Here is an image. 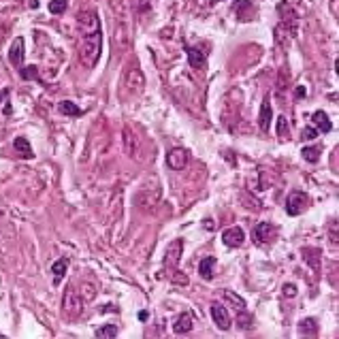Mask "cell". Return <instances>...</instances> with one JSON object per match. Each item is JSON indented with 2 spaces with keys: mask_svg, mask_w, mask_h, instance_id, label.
<instances>
[{
  "mask_svg": "<svg viewBox=\"0 0 339 339\" xmlns=\"http://www.w3.org/2000/svg\"><path fill=\"white\" fill-rule=\"evenodd\" d=\"M316 137H318V130L314 128V126H305L303 133H301V139H305V141H314Z\"/></svg>",
  "mask_w": 339,
  "mask_h": 339,
  "instance_id": "obj_30",
  "label": "cell"
},
{
  "mask_svg": "<svg viewBox=\"0 0 339 339\" xmlns=\"http://www.w3.org/2000/svg\"><path fill=\"white\" fill-rule=\"evenodd\" d=\"M68 271V258H58L53 265H51V273H53V286H58L60 281L64 279Z\"/></svg>",
  "mask_w": 339,
  "mask_h": 339,
  "instance_id": "obj_17",
  "label": "cell"
},
{
  "mask_svg": "<svg viewBox=\"0 0 339 339\" xmlns=\"http://www.w3.org/2000/svg\"><path fill=\"white\" fill-rule=\"evenodd\" d=\"M58 109H60L62 116H68V118H79V116H83V111H81L73 101H60V103H58Z\"/></svg>",
  "mask_w": 339,
  "mask_h": 339,
  "instance_id": "obj_22",
  "label": "cell"
},
{
  "mask_svg": "<svg viewBox=\"0 0 339 339\" xmlns=\"http://www.w3.org/2000/svg\"><path fill=\"white\" fill-rule=\"evenodd\" d=\"M186 55H188V62H190L192 68H201L205 64L207 51H203L199 47H186Z\"/></svg>",
  "mask_w": 339,
  "mask_h": 339,
  "instance_id": "obj_16",
  "label": "cell"
},
{
  "mask_svg": "<svg viewBox=\"0 0 339 339\" xmlns=\"http://www.w3.org/2000/svg\"><path fill=\"white\" fill-rule=\"evenodd\" d=\"M312 122H314V128L318 133H331L333 130V124H331L329 116L324 111H316L314 116H312Z\"/></svg>",
  "mask_w": 339,
  "mask_h": 339,
  "instance_id": "obj_15",
  "label": "cell"
},
{
  "mask_svg": "<svg viewBox=\"0 0 339 339\" xmlns=\"http://www.w3.org/2000/svg\"><path fill=\"white\" fill-rule=\"evenodd\" d=\"M13 147H15L17 156L24 158V160H30V158L34 156V154H32V147H30V143H28L26 137H17L15 141H13Z\"/></svg>",
  "mask_w": 339,
  "mask_h": 339,
  "instance_id": "obj_18",
  "label": "cell"
},
{
  "mask_svg": "<svg viewBox=\"0 0 339 339\" xmlns=\"http://www.w3.org/2000/svg\"><path fill=\"white\" fill-rule=\"evenodd\" d=\"M299 335L301 337H316L318 335V324L314 318H303L299 322Z\"/></svg>",
  "mask_w": 339,
  "mask_h": 339,
  "instance_id": "obj_21",
  "label": "cell"
},
{
  "mask_svg": "<svg viewBox=\"0 0 339 339\" xmlns=\"http://www.w3.org/2000/svg\"><path fill=\"white\" fill-rule=\"evenodd\" d=\"M79 60L86 68H92L103 51V28L96 11H81L79 20Z\"/></svg>",
  "mask_w": 339,
  "mask_h": 339,
  "instance_id": "obj_1",
  "label": "cell"
},
{
  "mask_svg": "<svg viewBox=\"0 0 339 339\" xmlns=\"http://www.w3.org/2000/svg\"><path fill=\"white\" fill-rule=\"evenodd\" d=\"M118 333H120V329H118V324H105V327H101V329H96V337H109V339H113V337H118Z\"/></svg>",
  "mask_w": 339,
  "mask_h": 339,
  "instance_id": "obj_24",
  "label": "cell"
},
{
  "mask_svg": "<svg viewBox=\"0 0 339 339\" xmlns=\"http://www.w3.org/2000/svg\"><path fill=\"white\" fill-rule=\"evenodd\" d=\"M294 94H296V98H303V96H305V88H303V86H299Z\"/></svg>",
  "mask_w": 339,
  "mask_h": 339,
  "instance_id": "obj_33",
  "label": "cell"
},
{
  "mask_svg": "<svg viewBox=\"0 0 339 339\" xmlns=\"http://www.w3.org/2000/svg\"><path fill=\"white\" fill-rule=\"evenodd\" d=\"M301 254H303V260L318 273V271H320V254H322V252H320L318 248H303Z\"/></svg>",
  "mask_w": 339,
  "mask_h": 339,
  "instance_id": "obj_14",
  "label": "cell"
},
{
  "mask_svg": "<svg viewBox=\"0 0 339 339\" xmlns=\"http://www.w3.org/2000/svg\"><path fill=\"white\" fill-rule=\"evenodd\" d=\"M62 307H64V316L66 318H77L83 309V299L77 288H66L64 292V299H62Z\"/></svg>",
  "mask_w": 339,
  "mask_h": 339,
  "instance_id": "obj_4",
  "label": "cell"
},
{
  "mask_svg": "<svg viewBox=\"0 0 339 339\" xmlns=\"http://www.w3.org/2000/svg\"><path fill=\"white\" fill-rule=\"evenodd\" d=\"M222 241L229 248H241L246 241V233H243V229H239V226H233V229H226L222 233Z\"/></svg>",
  "mask_w": 339,
  "mask_h": 339,
  "instance_id": "obj_8",
  "label": "cell"
},
{
  "mask_svg": "<svg viewBox=\"0 0 339 339\" xmlns=\"http://www.w3.org/2000/svg\"><path fill=\"white\" fill-rule=\"evenodd\" d=\"M222 296H224V301H226V303H231V305L237 309V314H239V312H248V305H246V301H243V299H241V296H239L237 292H233V290H224V294H222Z\"/></svg>",
  "mask_w": 339,
  "mask_h": 339,
  "instance_id": "obj_20",
  "label": "cell"
},
{
  "mask_svg": "<svg viewBox=\"0 0 339 339\" xmlns=\"http://www.w3.org/2000/svg\"><path fill=\"white\" fill-rule=\"evenodd\" d=\"M312 199H309V194L303 192V190H292L286 199V214L288 216H301L303 211L309 207Z\"/></svg>",
  "mask_w": 339,
  "mask_h": 339,
  "instance_id": "obj_3",
  "label": "cell"
},
{
  "mask_svg": "<svg viewBox=\"0 0 339 339\" xmlns=\"http://www.w3.org/2000/svg\"><path fill=\"white\" fill-rule=\"evenodd\" d=\"M281 294L290 296V299H292V296H296V286L294 284H284V288H281Z\"/></svg>",
  "mask_w": 339,
  "mask_h": 339,
  "instance_id": "obj_31",
  "label": "cell"
},
{
  "mask_svg": "<svg viewBox=\"0 0 339 339\" xmlns=\"http://www.w3.org/2000/svg\"><path fill=\"white\" fill-rule=\"evenodd\" d=\"M301 154H303V158L307 162H312V164H316L320 160V147H303Z\"/></svg>",
  "mask_w": 339,
  "mask_h": 339,
  "instance_id": "obj_26",
  "label": "cell"
},
{
  "mask_svg": "<svg viewBox=\"0 0 339 339\" xmlns=\"http://www.w3.org/2000/svg\"><path fill=\"white\" fill-rule=\"evenodd\" d=\"M233 11L237 13L241 22H250L254 17V13H256V9H254V5L250 3V0H239V3H235Z\"/></svg>",
  "mask_w": 339,
  "mask_h": 339,
  "instance_id": "obj_12",
  "label": "cell"
},
{
  "mask_svg": "<svg viewBox=\"0 0 339 339\" xmlns=\"http://www.w3.org/2000/svg\"><path fill=\"white\" fill-rule=\"evenodd\" d=\"M7 96V92H0V103H3V98Z\"/></svg>",
  "mask_w": 339,
  "mask_h": 339,
  "instance_id": "obj_34",
  "label": "cell"
},
{
  "mask_svg": "<svg viewBox=\"0 0 339 339\" xmlns=\"http://www.w3.org/2000/svg\"><path fill=\"white\" fill-rule=\"evenodd\" d=\"M24 39L22 36H17L15 41L11 43V49H9V62L15 66V68H20L22 64H24Z\"/></svg>",
  "mask_w": 339,
  "mask_h": 339,
  "instance_id": "obj_10",
  "label": "cell"
},
{
  "mask_svg": "<svg viewBox=\"0 0 339 339\" xmlns=\"http://www.w3.org/2000/svg\"><path fill=\"white\" fill-rule=\"evenodd\" d=\"M66 7H68V0H51L49 13H53V15H62V13L66 11Z\"/></svg>",
  "mask_w": 339,
  "mask_h": 339,
  "instance_id": "obj_28",
  "label": "cell"
},
{
  "mask_svg": "<svg viewBox=\"0 0 339 339\" xmlns=\"http://www.w3.org/2000/svg\"><path fill=\"white\" fill-rule=\"evenodd\" d=\"M124 143H126V149H128L130 156H135V154H137V147H139V143H137V137L133 135V130H130V128H124Z\"/></svg>",
  "mask_w": 339,
  "mask_h": 339,
  "instance_id": "obj_23",
  "label": "cell"
},
{
  "mask_svg": "<svg viewBox=\"0 0 339 339\" xmlns=\"http://www.w3.org/2000/svg\"><path fill=\"white\" fill-rule=\"evenodd\" d=\"M331 243H337V222H331Z\"/></svg>",
  "mask_w": 339,
  "mask_h": 339,
  "instance_id": "obj_32",
  "label": "cell"
},
{
  "mask_svg": "<svg viewBox=\"0 0 339 339\" xmlns=\"http://www.w3.org/2000/svg\"><path fill=\"white\" fill-rule=\"evenodd\" d=\"M275 233H277V229H275L271 222H258L256 226H254V231H252V241L265 246V243L273 241Z\"/></svg>",
  "mask_w": 339,
  "mask_h": 339,
  "instance_id": "obj_5",
  "label": "cell"
},
{
  "mask_svg": "<svg viewBox=\"0 0 339 339\" xmlns=\"http://www.w3.org/2000/svg\"><path fill=\"white\" fill-rule=\"evenodd\" d=\"M211 318H214L216 327L222 329V331H229V329H231V324H233L229 312H226V307H224L222 303H218V301L211 303Z\"/></svg>",
  "mask_w": 339,
  "mask_h": 339,
  "instance_id": "obj_6",
  "label": "cell"
},
{
  "mask_svg": "<svg viewBox=\"0 0 339 339\" xmlns=\"http://www.w3.org/2000/svg\"><path fill=\"white\" fill-rule=\"evenodd\" d=\"M199 273H201V277L207 279V281L214 279V277H216V258H214V256H205V258L201 260V265H199Z\"/></svg>",
  "mask_w": 339,
  "mask_h": 339,
  "instance_id": "obj_13",
  "label": "cell"
},
{
  "mask_svg": "<svg viewBox=\"0 0 339 339\" xmlns=\"http://www.w3.org/2000/svg\"><path fill=\"white\" fill-rule=\"evenodd\" d=\"M20 75H22V79H26V81H30V79H36L39 77V68L34 66V64H30V66H20Z\"/></svg>",
  "mask_w": 339,
  "mask_h": 339,
  "instance_id": "obj_25",
  "label": "cell"
},
{
  "mask_svg": "<svg viewBox=\"0 0 339 339\" xmlns=\"http://www.w3.org/2000/svg\"><path fill=\"white\" fill-rule=\"evenodd\" d=\"M79 294H81V299H83V301H92L94 296H96L94 284H90V281H83V284H81V290H79Z\"/></svg>",
  "mask_w": 339,
  "mask_h": 339,
  "instance_id": "obj_27",
  "label": "cell"
},
{
  "mask_svg": "<svg viewBox=\"0 0 339 339\" xmlns=\"http://www.w3.org/2000/svg\"><path fill=\"white\" fill-rule=\"evenodd\" d=\"M192 316L186 312V314H181L179 318H177V322L173 324V331L177 333V335H186V333H190L192 331Z\"/></svg>",
  "mask_w": 339,
  "mask_h": 339,
  "instance_id": "obj_19",
  "label": "cell"
},
{
  "mask_svg": "<svg viewBox=\"0 0 339 339\" xmlns=\"http://www.w3.org/2000/svg\"><path fill=\"white\" fill-rule=\"evenodd\" d=\"M181 239H175L171 241V246L166 248V256H164V273L166 277L173 281V284H179V286H186L188 284V277L179 271V256H181Z\"/></svg>",
  "mask_w": 339,
  "mask_h": 339,
  "instance_id": "obj_2",
  "label": "cell"
},
{
  "mask_svg": "<svg viewBox=\"0 0 339 339\" xmlns=\"http://www.w3.org/2000/svg\"><path fill=\"white\" fill-rule=\"evenodd\" d=\"M211 3H220V0H211Z\"/></svg>",
  "mask_w": 339,
  "mask_h": 339,
  "instance_id": "obj_35",
  "label": "cell"
},
{
  "mask_svg": "<svg viewBox=\"0 0 339 339\" xmlns=\"http://www.w3.org/2000/svg\"><path fill=\"white\" fill-rule=\"evenodd\" d=\"M275 130H277V137H279V139H286V137H288V120H286L284 116H279V118H277Z\"/></svg>",
  "mask_w": 339,
  "mask_h": 339,
  "instance_id": "obj_29",
  "label": "cell"
},
{
  "mask_svg": "<svg viewBox=\"0 0 339 339\" xmlns=\"http://www.w3.org/2000/svg\"><path fill=\"white\" fill-rule=\"evenodd\" d=\"M126 86H128L130 92H141L145 86V77L141 73V68H130L128 75H126Z\"/></svg>",
  "mask_w": 339,
  "mask_h": 339,
  "instance_id": "obj_11",
  "label": "cell"
},
{
  "mask_svg": "<svg viewBox=\"0 0 339 339\" xmlns=\"http://www.w3.org/2000/svg\"><path fill=\"white\" fill-rule=\"evenodd\" d=\"M271 120H273V113H271V96L267 94L265 96V101L260 105V113H258V126H260V130L267 133L271 128Z\"/></svg>",
  "mask_w": 339,
  "mask_h": 339,
  "instance_id": "obj_9",
  "label": "cell"
},
{
  "mask_svg": "<svg viewBox=\"0 0 339 339\" xmlns=\"http://www.w3.org/2000/svg\"><path fill=\"white\" fill-rule=\"evenodd\" d=\"M166 164L171 166L173 171H181V168L188 164V152L183 149V147L168 149V154H166Z\"/></svg>",
  "mask_w": 339,
  "mask_h": 339,
  "instance_id": "obj_7",
  "label": "cell"
}]
</instances>
